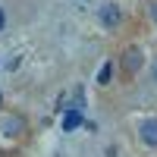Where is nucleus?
Segmentation results:
<instances>
[{
  "label": "nucleus",
  "mask_w": 157,
  "mask_h": 157,
  "mask_svg": "<svg viewBox=\"0 0 157 157\" xmlns=\"http://www.w3.org/2000/svg\"><path fill=\"white\" fill-rule=\"evenodd\" d=\"M3 22H6V16H3V10H0V29H3Z\"/></svg>",
  "instance_id": "obj_6"
},
{
  "label": "nucleus",
  "mask_w": 157,
  "mask_h": 157,
  "mask_svg": "<svg viewBox=\"0 0 157 157\" xmlns=\"http://www.w3.org/2000/svg\"><path fill=\"white\" fill-rule=\"evenodd\" d=\"M0 104H3V94H0Z\"/></svg>",
  "instance_id": "obj_8"
},
{
  "label": "nucleus",
  "mask_w": 157,
  "mask_h": 157,
  "mask_svg": "<svg viewBox=\"0 0 157 157\" xmlns=\"http://www.w3.org/2000/svg\"><path fill=\"white\" fill-rule=\"evenodd\" d=\"M78 126H85V116H82V110H69L66 116H63V132H75Z\"/></svg>",
  "instance_id": "obj_1"
},
{
  "label": "nucleus",
  "mask_w": 157,
  "mask_h": 157,
  "mask_svg": "<svg viewBox=\"0 0 157 157\" xmlns=\"http://www.w3.org/2000/svg\"><path fill=\"white\" fill-rule=\"evenodd\" d=\"M132 66V69H138V50H129L126 54V69Z\"/></svg>",
  "instance_id": "obj_4"
},
{
  "label": "nucleus",
  "mask_w": 157,
  "mask_h": 157,
  "mask_svg": "<svg viewBox=\"0 0 157 157\" xmlns=\"http://www.w3.org/2000/svg\"><path fill=\"white\" fill-rule=\"evenodd\" d=\"M98 82H101V85H107V82H110V66H107V63L101 66V72H98Z\"/></svg>",
  "instance_id": "obj_5"
},
{
  "label": "nucleus",
  "mask_w": 157,
  "mask_h": 157,
  "mask_svg": "<svg viewBox=\"0 0 157 157\" xmlns=\"http://www.w3.org/2000/svg\"><path fill=\"white\" fill-rule=\"evenodd\" d=\"M154 19H157V6H154Z\"/></svg>",
  "instance_id": "obj_7"
},
{
  "label": "nucleus",
  "mask_w": 157,
  "mask_h": 157,
  "mask_svg": "<svg viewBox=\"0 0 157 157\" xmlns=\"http://www.w3.org/2000/svg\"><path fill=\"white\" fill-rule=\"evenodd\" d=\"M141 141H145V145H157V120L141 123Z\"/></svg>",
  "instance_id": "obj_2"
},
{
  "label": "nucleus",
  "mask_w": 157,
  "mask_h": 157,
  "mask_svg": "<svg viewBox=\"0 0 157 157\" xmlns=\"http://www.w3.org/2000/svg\"><path fill=\"white\" fill-rule=\"evenodd\" d=\"M101 22L104 25H116V22H120V10H116V6H104L101 10Z\"/></svg>",
  "instance_id": "obj_3"
}]
</instances>
